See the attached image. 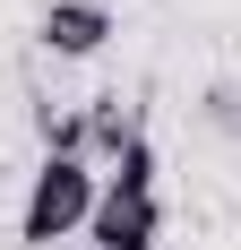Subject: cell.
Wrapping results in <instances>:
<instances>
[{
  "mask_svg": "<svg viewBox=\"0 0 241 250\" xmlns=\"http://www.w3.org/2000/svg\"><path fill=\"white\" fill-rule=\"evenodd\" d=\"M95 190H103V173L86 155H43V164L26 173V199H18V242L52 250V242H69V233H86Z\"/></svg>",
  "mask_w": 241,
  "mask_h": 250,
  "instance_id": "cell-2",
  "label": "cell"
},
{
  "mask_svg": "<svg viewBox=\"0 0 241 250\" xmlns=\"http://www.w3.org/2000/svg\"><path fill=\"white\" fill-rule=\"evenodd\" d=\"M164 242V190H155V147L146 129L120 147V164L103 173L95 216H86V250H155Z\"/></svg>",
  "mask_w": 241,
  "mask_h": 250,
  "instance_id": "cell-1",
  "label": "cell"
},
{
  "mask_svg": "<svg viewBox=\"0 0 241 250\" xmlns=\"http://www.w3.org/2000/svg\"><path fill=\"white\" fill-rule=\"evenodd\" d=\"M112 35H120L112 0H43V18H35V43L52 61H95Z\"/></svg>",
  "mask_w": 241,
  "mask_h": 250,
  "instance_id": "cell-3",
  "label": "cell"
}]
</instances>
